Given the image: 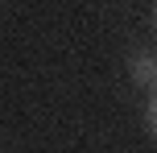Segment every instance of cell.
Returning a JSON list of instances; mask_svg holds the SVG:
<instances>
[{
    "label": "cell",
    "instance_id": "cell-1",
    "mask_svg": "<svg viewBox=\"0 0 157 153\" xmlns=\"http://www.w3.org/2000/svg\"><path fill=\"white\" fill-rule=\"evenodd\" d=\"M132 75H136L141 83H153V87H157V62H153V54H136Z\"/></svg>",
    "mask_w": 157,
    "mask_h": 153
},
{
    "label": "cell",
    "instance_id": "cell-2",
    "mask_svg": "<svg viewBox=\"0 0 157 153\" xmlns=\"http://www.w3.org/2000/svg\"><path fill=\"white\" fill-rule=\"evenodd\" d=\"M145 124H149V137L157 141V87H153V99H149V108H145Z\"/></svg>",
    "mask_w": 157,
    "mask_h": 153
}]
</instances>
